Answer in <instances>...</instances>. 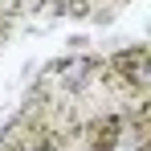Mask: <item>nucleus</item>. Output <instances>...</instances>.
Segmentation results:
<instances>
[{
    "label": "nucleus",
    "instance_id": "nucleus-1",
    "mask_svg": "<svg viewBox=\"0 0 151 151\" xmlns=\"http://www.w3.org/2000/svg\"><path fill=\"white\" fill-rule=\"evenodd\" d=\"M41 151H53V147H41Z\"/></svg>",
    "mask_w": 151,
    "mask_h": 151
}]
</instances>
